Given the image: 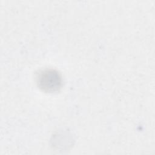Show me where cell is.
<instances>
[{
	"instance_id": "cell-1",
	"label": "cell",
	"mask_w": 155,
	"mask_h": 155,
	"mask_svg": "<svg viewBox=\"0 0 155 155\" xmlns=\"http://www.w3.org/2000/svg\"><path fill=\"white\" fill-rule=\"evenodd\" d=\"M37 86L45 93L58 91L62 86V78L60 73L53 68H45L36 74Z\"/></svg>"
}]
</instances>
